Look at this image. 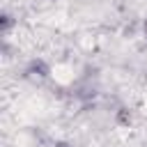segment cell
<instances>
[{"instance_id": "6da1fadb", "label": "cell", "mask_w": 147, "mask_h": 147, "mask_svg": "<svg viewBox=\"0 0 147 147\" xmlns=\"http://www.w3.org/2000/svg\"><path fill=\"white\" fill-rule=\"evenodd\" d=\"M145 39H147V21H145Z\"/></svg>"}]
</instances>
